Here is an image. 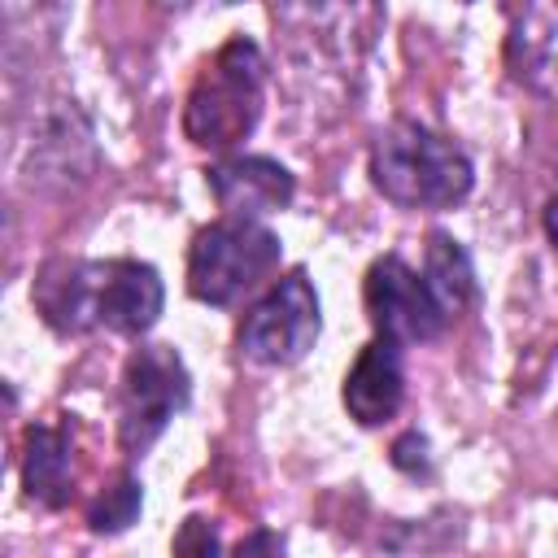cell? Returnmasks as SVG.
<instances>
[{"mask_svg": "<svg viewBox=\"0 0 558 558\" xmlns=\"http://www.w3.org/2000/svg\"><path fill=\"white\" fill-rule=\"evenodd\" d=\"M35 310L57 331H118L144 336L161 305L166 288L148 262L113 257V262H52L39 270Z\"/></svg>", "mask_w": 558, "mask_h": 558, "instance_id": "cell-1", "label": "cell"}, {"mask_svg": "<svg viewBox=\"0 0 558 558\" xmlns=\"http://www.w3.org/2000/svg\"><path fill=\"white\" fill-rule=\"evenodd\" d=\"M371 179L401 209H449L471 192L475 174L453 140L401 118L375 135Z\"/></svg>", "mask_w": 558, "mask_h": 558, "instance_id": "cell-2", "label": "cell"}, {"mask_svg": "<svg viewBox=\"0 0 558 558\" xmlns=\"http://www.w3.org/2000/svg\"><path fill=\"white\" fill-rule=\"evenodd\" d=\"M266 61L253 39H227L183 105V131L201 148H235L262 118Z\"/></svg>", "mask_w": 558, "mask_h": 558, "instance_id": "cell-3", "label": "cell"}, {"mask_svg": "<svg viewBox=\"0 0 558 558\" xmlns=\"http://www.w3.org/2000/svg\"><path fill=\"white\" fill-rule=\"evenodd\" d=\"M283 248L279 235L266 222L253 218H218L192 240L187 253V292L205 305H231L248 288H257L275 266Z\"/></svg>", "mask_w": 558, "mask_h": 558, "instance_id": "cell-4", "label": "cell"}, {"mask_svg": "<svg viewBox=\"0 0 558 558\" xmlns=\"http://www.w3.org/2000/svg\"><path fill=\"white\" fill-rule=\"evenodd\" d=\"M187 405V371L170 344H144L126 357L118 388V440L126 453H144L166 423Z\"/></svg>", "mask_w": 558, "mask_h": 558, "instance_id": "cell-5", "label": "cell"}, {"mask_svg": "<svg viewBox=\"0 0 558 558\" xmlns=\"http://www.w3.org/2000/svg\"><path fill=\"white\" fill-rule=\"evenodd\" d=\"M323 331L318 292L305 270L283 275L240 323V353L262 366H288L301 362Z\"/></svg>", "mask_w": 558, "mask_h": 558, "instance_id": "cell-6", "label": "cell"}, {"mask_svg": "<svg viewBox=\"0 0 558 558\" xmlns=\"http://www.w3.org/2000/svg\"><path fill=\"white\" fill-rule=\"evenodd\" d=\"M366 314L384 340L418 344L436 340L445 331V310L436 305L423 270H414L401 257H379L366 270Z\"/></svg>", "mask_w": 558, "mask_h": 558, "instance_id": "cell-7", "label": "cell"}, {"mask_svg": "<svg viewBox=\"0 0 558 558\" xmlns=\"http://www.w3.org/2000/svg\"><path fill=\"white\" fill-rule=\"evenodd\" d=\"M205 183H209V192H214V201H218V209L227 218H253V222L262 214L283 209L292 201V192H296L292 174L279 161H270V157H244V153L214 161L205 170Z\"/></svg>", "mask_w": 558, "mask_h": 558, "instance_id": "cell-8", "label": "cell"}, {"mask_svg": "<svg viewBox=\"0 0 558 558\" xmlns=\"http://www.w3.org/2000/svg\"><path fill=\"white\" fill-rule=\"evenodd\" d=\"M405 397V366H401V344L375 336L357 362L344 375V410L362 427H379L401 410Z\"/></svg>", "mask_w": 558, "mask_h": 558, "instance_id": "cell-9", "label": "cell"}, {"mask_svg": "<svg viewBox=\"0 0 558 558\" xmlns=\"http://www.w3.org/2000/svg\"><path fill=\"white\" fill-rule=\"evenodd\" d=\"M506 61L519 83L558 100V4H523L510 13Z\"/></svg>", "mask_w": 558, "mask_h": 558, "instance_id": "cell-10", "label": "cell"}, {"mask_svg": "<svg viewBox=\"0 0 558 558\" xmlns=\"http://www.w3.org/2000/svg\"><path fill=\"white\" fill-rule=\"evenodd\" d=\"M22 484L35 501L61 506L74 488V440L57 423H35L26 432V453H22Z\"/></svg>", "mask_w": 558, "mask_h": 558, "instance_id": "cell-11", "label": "cell"}, {"mask_svg": "<svg viewBox=\"0 0 558 558\" xmlns=\"http://www.w3.org/2000/svg\"><path fill=\"white\" fill-rule=\"evenodd\" d=\"M423 279H427V288H432L436 305L445 310V318L462 314V310H466V301H471V292H475L471 257H466V248H462L453 235H445V231H432V240H427Z\"/></svg>", "mask_w": 558, "mask_h": 558, "instance_id": "cell-12", "label": "cell"}, {"mask_svg": "<svg viewBox=\"0 0 558 558\" xmlns=\"http://www.w3.org/2000/svg\"><path fill=\"white\" fill-rule=\"evenodd\" d=\"M140 480L135 475H118L100 497H96V506L87 510V523L96 527V532H122V527H131L135 523V514H140Z\"/></svg>", "mask_w": 558, "mask_h": 558, "instance_id": "cell-13", "label": "cell"}, {"mask_svg": "<svg viewBox=\"0 0 558 558\" xmlns=\"http://www.w3.org/2000/svg\"><path fill=\"white\" fill-rule=\"evenodd\" d=\"M218 532H214V523L209 519H201V514H187L183 523H179V532H174V558H218Z\"/></svg>", "mask_w": 558, "mask_h": 558, "instance_id": "cell-14", "label": "cell"}, {"mask_svg": "<svg viewBox=\"0 0 558 558\" xmlns=\"http://www.w3.org/2000/svg\"><path fill=\"white\" fill-rule=\"evenodd\" d=\"M266 549H270V536H262V532H257L248 545H240V554H235V558H262Z\"/></svg>", "mask_w": 558, "mask_h": 558, "instance_id": "cell-15", "label": "cell"}, {"mask_svg": "<svg viewBox=\"0 0 558 558\" xmlns=\"http://www.w3.org/2000/svg\"><path fill=\"white\" fill-rule=\"evenodd\" d=\"M545 235L554 240V248H558V196L545 205Z\"/></svg>", "mask_w": 558, "mask_h": 558, "instance_id": "cell-16", "label": "cell"}]
</instances>
